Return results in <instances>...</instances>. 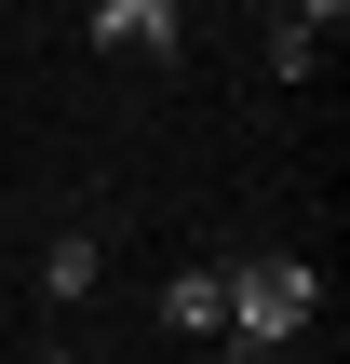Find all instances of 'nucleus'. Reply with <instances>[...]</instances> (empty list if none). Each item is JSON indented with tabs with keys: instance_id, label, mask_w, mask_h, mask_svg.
Returning a JSON list of instances; mask_svg holds the SVG:
<instances>
[{
	"instance_id": "nucleus-1",
	"label": "nucleus",
	"mask_w": 350,
	"mask_h": 364,
	"mask_svg": "<svg viewBox=\"0 0 350 364\" xmlns=\"http://www.w3.org/2000/svg\"><path fill=\"white\" fill-rule=\"evenodd\" d=\"M216 284H229V311H216V324H229V364H283V338L324 311V270H310V257H243V270H216Z\"/></svg>"
},
{
	"instance_id": "nucleus-2",
	"label": "nucleus",
	"mask_w": 350,
	"mask_h": 364,
	"mask_svg": "<svg viewBox=\"0 0 350 364\" xmlns=\"http://www.w3.org/2000/svg\"><path fill=\"white\" fill-rule=\"evenodd\" d=\"M94 14V41H121V54H175V27H189V0H81Z\"/></svg>"
},
{
	"instance_id": "nucleus-3",
	"label": "nucleus",
	"mask_w": 350,
	"mask_h": 364,
	"mask_svg": "<svg viewBox=\"0 0 350 364\" xmlns=\"http://www.w3.org/2000/svg\"><path fill=\"white\" fill-rule=\"evenodd\" d=\"M216 311H229L216 270H175V284H162V324H175V338H216Z\"/></svg>"
},
{
	"instance_id": "nucleus-4",
	"label": "nucleus",
	"mask_w": 350,
	"mask_h": 364,
	"mask_svg": "<svg viewBox=\"0 0 350 364\" xmlns=\"http://www.w3.org/2000/svg\"><path fill=\"white\" fill-rule=\"evenodd\" d=\"M40 297H94V230H54L40 243Z\"/></svg>"
},
{
	"instance_id": "nucleus-5",
	"label": "nucleus",
	"mask_w": 350,
	"mask_h": 364,
	"mask_svg": "<svg viewBox=\"0 0 350 364\" xmlns=\"http://www.w3.org/2000/svg\"><path fill=\"white\" fill-rule=\"evenodd\" d=\"M310 54H324V27H297V14H283V27H270V81H310Z\"/></svg>"
},
{
	"instance_id": "nucleus-6",
	"label": "nucleus",
	"mask_w": 350,
	"mask_h": 364,
	"mask_svg": "<svg viewBox=\"0 0 350 364\" xmlns=\"http://www.w3.org/2000/svg\"><path fill=\"white\" fill-rule=\"evenodd\" d=\"M283 14H297V27H324V41H337V14H350V0H283Z\"/></svg>"
}]
</instances>
